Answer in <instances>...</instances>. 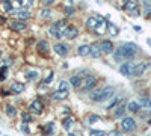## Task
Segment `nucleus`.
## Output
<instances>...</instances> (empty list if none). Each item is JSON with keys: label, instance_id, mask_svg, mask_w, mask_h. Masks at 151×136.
<instances>
[{"label": "nucleus", "instance_id": "c85d7f7f", "mask_svg": "<svg viewBox=\"0 0 151 136\" xmlns=\"http://www.w3.org/2000/svg\"><path fill=\"white\" fill-rule=\"evenodd\" d=\"M68 97V94H65V92H62V91H53V94H52V98L53 100H59V101H62V100H65V98Z\"/></svg>", "mask_w": 151, "mask_h": 136}, {"label": "nucleus", "instance_id": "4c0bfd02", "mask_svg": "<svg viewBox=\"0 0 151 136\" xmlns=\"http://www.w3.org/2000/svg\"><path fill=\"white\" fill-rule=\"evenodd\" d=\"M21 121L24 122V124H29V122L33 121V117H32L30 114H27V112H23V114H21Z\"/></svg>", "mask_w": 151, "mask_h": 136}, {"label": "nucleus", "instance_id": "c03bdc74", "mask_svg": "<svg viewBox=\"0 0 151 136\" xmlns=\"http://www.w3.org/2000/svg\"><path fill=\"white\" fill-rule=\"evenodd\" d=\"M53 77H55V73H53V71H50V73H48V76H47V77L44 79V83H45V85H48V83H52Z\"/></svg>", "mask_w": 151, "mask_h": 136}, {"label": "nucleus", "instance_id": "de8ad7c7", "mask_svg": "<svg viewBox=\"0 0 151 136\" xmlns=\"http://www.w3.org/2000/svg\"><path fill=\"white\" fill-rule=\"evenodd\" d=\"M107 136H122V135H121V132H119V130L113 129V130H110V132L107 133Z\"/></svg>", "mask_w": 151, "mask_h": 136}, {"label": "nucleus", "instance_id": "473e14b6", "mask_svg": "<svg viewBox=\"0 0 151 136\" xmlns=\"http://www.w3.org/2000/svg\"><path fill=\"white\" fill-rule=\"evenodd\" d=\"M26 79L27 80H38L40 79V73L35 70H27L26 71Z\"/></svg>", "mask_w": 151, "mask_h": 136}, {"label": "nucleus", "instance_id": "13d9d810", "mask_svg": "<svg viewBox=\"0 0 151 136\" xmlns=\"http://www.w3.org/2000/svg\"><path fill=\"white\" fill-rule=\"evenodd\" d=\"M127 136H133V135H127Z\"/></svg>", "mask_w": 151, "mask_h": 136}, {"label": "nucleus", "instance_id": "2f4dec72", "mask_svg": "<svg viewBox=\"0 0 151 136\" xmlns=\"http://www.w3.org/2000/svg\"><path fill=\"white\" fill-rule=\"evenodd\" d=\"M8 74H9V67L8 65L0 67V82H5L8 79Z\"/></svg>", "mask_w": 151, "mask_h": 136}, {"label": "nucleus", "instance_id": "0eeeda50", "mask_svg": "<svg viewBox=\"0 0 151 136\" xmlns=\"http://www.w3.org/2000/svg\"><path fill=\"white\" fill-rule=\"evenodd\" d=\"M77 35H79V29L76 27L74 24H68L65 27V30L62 32V36L67 40H74V38H77Z\"/></svg>", "mask_w": 151, "mask_h": 136}, {"label": "nucleus", "instance_id": "7c9ffc66", "mask_svg": "<svg viewBox=\"0 0 151 136\" xmlns=\"http://www.w3.org/2000/svg\"><path fill=\"white\" fill-rule=\"evenodd\" d=\"M5 112H6V115H8L9 118H15V117H17V109L12 106V104H6Z\"/></svg>", "mask_w": 151, "mask_h": 136}, {"label": "nucleus", "instance_id": "aec40b11", "mask_svg": "<svg viewBox=\"0 0 151 136\" xmlns=\"http://www.w3.org/2000/svg\"><path fill=\"white\" fill-rule=\"evenodd\" d=\"M98 21H100V18H98V17H88V18H86V21H85V24H86V27H88V29L94 30V29L97 27Z\"/></svg>", "mask_w": 151, "mask_h": 136}, {"label": "nucleus", "instance_id": "6e6d98bb", "mask_svg": "<svg viewBox=\"0 0 151 136\" xmlns=\"http://www.w3.org/2000/svg\"><path fill=\"white\" fill-rule=\"evenodd\" d=\"M68 136H76V135L74 133H68Z\"/></svg>", "mask_w": 151, "mask_h": 136}, {"label": "nucleus", "instance_id": "4d7b16f0", "mask_svg": "<svg viewBox=\"0 0 151 136\" xmlns=\"http://www.w3.org/2000/svg\"><path fill=\"white\" fill-rule=\"evenodd\" d=\"M3 136H9V135H3Z\"/></svg>", "mask_w": 151, "mask_h": 136}, {"label": "nucleus", "instance_id": "6ab92c4d", "mask_svg": "<svg viewBox=\"0 0 151 136\" xmlns=\"http://www.w3.org/2000/svg\"><path fill=\"white\" fill-rule=\"evenodd\" d=\"M89 52H91V48L88 44H82V45L77 47V55L82 56V58H88L89 56Z\"/></svg>", "mask_w": 151, "mask_h": 136}, {"label": "nucleus", "instance_id": "4be33fe9", "mask_svg": "<svg viewBox=\"0 0 151 136\" xmlns=\"http://www.w3.org/2000/svg\"><path fill=\"white\" fill-rule=\"evenodd\" d=\"M125 107L129 109V112H133V114H137V112H141V110H142L141 104L137 101H129V104H125Z\"/></svg>", "mask_w": 151, "mask_h": 136}, {"label": "nucleus", "instance_id": "6e6552de", "mask_svg": "<svg viewBox=\"0 0 151 136\" xmlns=\"http://www.w3.org/2000/svg\"><path fill=\"white\" fill-rule=\"evenodd\" d=\"M53 50L58 56H67L68 52H70V45L68 44H64V42H56L53 45Z\"/></svg>", "mask_w": 151, "mask_h": 136}, {"label": "nucleus", "instance_id": "bf43d9fd", "mask_svg": "<svg viewBox=\"0 0 151 136\" xmlns=\"http://www.w3.org/2000/svg\"><path fill=\"white\" fill-rule=\"evenodd\" d=\"M2 2H6V0H2Z\"/></svg>", "mask_w": 151, "mask_h": 136}, {"label": "nucleus", "instance_id": "a211bd4d", "mask_svg": "<svg viewBox=\"0 0 151 136\" xmlns=\"http://www.w3.org/2000/svg\"><path fill=\"white\" fill-rule=\"evenodd\" d=\"M36 50H38V53H41V55H45V53L48 52V42H47L45 40H41V41H38V44H36Z\"/></svg>", "mask_w": 151, "mask_h": 136}, {"label": "nucleus", "instance_id": "864d4df0", "mask_svg": "<svg viewBox=\"0 0 151 136\" xmlns=\"http://www.w3.org/2000/svg\"><path fill=\"white\" fill-rule=\"evenodd\" d=\"M35 3V0H29V5H33Z\"/></svg>", "mask_w": 151, "mask_h": 136}, {"label": "nucleus", "instance_id": "423d86ee", "mask_svg": "<svg viewBox=\"0 0 151 136\" xmlns=\"http://www.w3.org/2000/svg\"><path fill=\"white\" fill-rule=\"evenodd\" d=\"M115 91H116L115 86H112V85L101 88V97H100V103H103V101L109 100V98H112L113 95H115Z\"/></svg>", "mask_w": 151, "mask_h": 136}, {"label": "nucleus", "instance_id": "f3484780", "mask_svg": "<svg viewBox=\"0 0 151 136\" xmlns=\"http://www.w3.org/2000/svg\"><path fill=\"white\" fill-rule=\"evenodd\" d=\"M106 26H107V21L100 18V21H98V24H97V27L94 29V32H95L97 35H103V33H106Z\"/></svg>", "mask_w": 151, "mask_h": 136}, {"label": "nucleus", "instance_id": "a878e982", "mask_svg": "<svg viewBox=\"0 0 151 136\" xmlns=\"http://www.w3.org/2000/svg\"><path fill=\"white\" fill-rule=\"evenodd\" d=\"M125 101H127V100H125V98H113V100L106 106V110H110V109H113V107H116V106H119L121 103H125Z\"/></svg>", "mask_w": 151, "mask_h": 136}, {"label": "nucleus", "instance_id": "c756f323", "mask_svg": "<svg viewBox=\"0 0 151 136\" xmlns=\"http://www.w3.org/2000/svg\"><path fill=\"white\" fill-rule=\"evenodd\" d=\"M70 88H71L70 82H67V80H60L59 82V91L65 92V94H70Z\"/></svg>", "mask_w": 151, "mask_h": 136}, {"label": "nucleus", "instance_id": "72a5a7b5", "mask_svg": "<svg viewBox=\"0 0 151 136\" xmlns=\"http://www.w3.org/2000/svg\"><path fill=\"white\" fill-rule=\"evenodd\" d=\"M134 8H137V3H136V0H125V3H124V9L130 12L133 11Z\"/></svg>", "mask_w": 151, "mask_h": 136}, {"label": "nucleus", "instance_id": "cd10ccee", "mask_svg": "<svg viewBox=\"0 0 151 136\" xmlns=\"http://www.w3.org/2000/svg\"><path fill=\"white\" fill-rule=\"evenodd\" d=\"M48 33L53 36V38H56V40H59V38H62V32L55 26V24H52V26H50V29H48Z\"/></svg>", "mask_w": 151, "mask_h": 136}, {"label": "nucleus", "instance_id": "79ce46f5", "mask_svg": "<svg viewBox=\"0 0 151 136\" xmlns=\"http://www.w3.org/2000/svg\"><path fill=\"white\" fill-rule=\"evenodd\" d=\"M97 121H100V117L95 115V114H92V115L88 117V122H89V124H95Z\"/></svg>", "mask_w": 151, "mask_h": 136}, {"label": "nucleus", "instance_id": "3c124183", "mask_svg": "<svg viewBox=\"0 0 151 136\" xmlns=\"http://www.w3.org/2000/svg\"><path fill=\"white\" fill-rule=\"evenodd\" d=\"M133 29H134V30H137V32H141V30H142L139 26H133Z\"/></svg>", "mask_w": 151, "mask_h": 136}, {"label": "nucleus", "instance_id": "b1692460", "mask_svg": "<svg viewBox=\"0 0 151 136\" xmlns=\"http://www.w3.org/2000/svg\"><path fill=\"white\" fill-rule=\"evenodd\" d=\"M15 14H17V20H21V21H26V20L30 18V12L27 9H20Z\"/></svg>", "mask_w": 151, "mask_h": 136}, {"label": "nucleus", "instance_id": "49530a36", "mask_svg": "<svg viewBox=\"0 0 151 136\" xmlns=\"http://www.w3.org/2000/svg\"><path fill=\"white\" fill-rule=\"evenodd\" d=\"M12 3H14V6H15V8H23L24 0H12Z\"/></svg>", "mask_w": 151, "mask_h": 136}, {"label": "nucleus", "instance_id": "c9c22d12", "mask_svg": "<svg viewBox=\"0 0 151 136\" xmlns=\"http://www.w3.org/2000/svg\"><path fill=\"white\" fill-rule=\"evenodd\" d=\"M113 60L115 62H122V53H121V47H118L116 50H113Z\"/></svg>", "mask_w": 151, "mask_h": 136}, {"label": "nucleus", "instance_id": "a18cd8bd", "mask_svg": "<svg viewBox=\"0 0 151 136\" xmlns=\"http://www.w3.org/2000/svg\"><path fill=\"white\" fill-rule=\"evenodd\" d=\"M20 130H21L24 135H29V133H30V130H29V126H27V124H24V122H23V124L20 126Z\"/></svg>", "mask_w": 151, "mask_h": 136}, {"label": "nucleus", "instance_id": "39448f33", "mask_svg": "<svg viewBox=\"0 0 151 136\" xmlns=\"http://www.w3.org/2000/svg\"><path fill=\"white\" fill-rule=\"evenodd\" d=\"M8 27L12 32H23L27 29V23L26 21H21V20H11L8 23Z\"/></svg>", "mask_w": 151, "mask_h": 136}, {"label": "nucleus", "instance_id": "58836bf2", "mask_svg": "<svg viewBox=\"0 0 151 136\" xmlns=\"http://www.w3.org/2000/svg\"><path fill=\"white\" fill-rule=\"evenodd\" d=\"M40 15H41L42 18H50V17H52V11H50L48 8H42V9L40 11Z\"/></svg>", "mask_w": 151, "mask_h": 136}, {"label": "nucleus", "instance_id": "5701e85b", "mask_svg": "<svg viewBox=\"0 0 151 136\" xmlns=\"http://www.w3.org/2000/svg\"><path fill=\"white\" fill-rule=\"evenodd\" d=\"M141 107H145V109H151V98L147 97V95H139V101Z\"/></svg>", "mask_w": 151, "mask_h": 136}, {"label": "nucleus", "instance_id": "f03ea898", "mask_svg": "<svg viewBox=\"0 0 151 136\" xmlns=\"http://www.w3.org/2000/svg\"><path fill=\"white\" fill-rule=\"evenodd\" d=\"M97 83H98V80H97V77H94V76L85 77V79H83V85H82V91H83V92H91L92 89L97 88Z\"/></svg>", "mask_w": 151, "mask_h": 136}, {"label": "nucleus", "instance_id": "8fccbe9b", "mask_svg": "<svg viewBox=\"0 0 151 136\" xmlns=\"http://www.w3.org/2000/svg\"><path fill=\"white\" fill-rule=\"evenodd\" d=\"M56 0H44V6H52Z\"/></svg>", "mask_w": 151, "mask_h": 136}, {"label": "nucleus", "instance_id": "393cba45", "mask_svg": "<svg viewBox=\"0 0 151 136\" xmlns=\"http://www.w3.org/2000/svg\"><path fill=\"white\" fill-rule=\"evenodd\" d=\"M100 97H101V89H92L91 94H89V100L94 101V103H100Z\"/></svg>", "mask_w": 151, "mask_h": 136}, {"label": "nucleus", "instance_id": "a19ab883", "mask_svg": "<svg viewBox=\"0 0 151 136\" xmlns=\"http://www.w3.org/2000/svg\"><path fill=\"white\" fill-rule=\"evenodd\" d=\"M77 76H80V77H88V76H91V71L88 70V68H83V70H79V73H77Z\"/></svg>", "mask_w": 151, "mask_h": 136}, {"label": "nucleus", "instance_id": "e433bc0d", "mask_svg": "<svg viewBox=\"0 0 151 136\" xmlns=\"http://www.w3.org/2000/svg\"><path fill=\"white\" fill-rule=\"evenodd\" d=\"M62 126H64V129L68 132V130L73 127V118H71V117H67L64 121H62Z\"/></svg>", "mask_w": 151, "mask_h": 136}, {"label": "nucleus", "instance_id": "ddd939ff", "mask_svg": "<svg viewBox=\"0 0 151 136\" xmlns=\"http://www.w3.org/2000/svg\"><path fill=\"white\" fill-rule=\"evenodd\" d=\"M24 83H21V82H12L11 83V88H9V92L11 94H21V92H24Z\"/></svg>", "mask_w": 151, "mask_h": 136}, {"label": "nucleus", "instance_id": "9d476101", "mask_svg": "<svg viewBox=\"0 0 151 136\" xmlns=\"http://www.w3.org/2000/svg\"><path fill=\"white\" fill-rule=\"evenodd\" d=\"M100 47H101V53H104V55H110L115 50V45H113V42L110 40H103L100 42Z\"/></svg>", "mask_w": 151, "mask_h": 136}, {"label": "nucleus", "instance_id": "20e7f679", "mask_svg": "<svg viewBox=\"0 0 151 136\" xmlns=\"http://www.w3.org/2000/svg\"><path fill=\"white\" fill-rule=\"evenodd\" d=\"M133 71H134V64L130 62V60H125L119 67V73L124 77H133Z\"/></svg>", "mask_w": 151, "mask_h": 136}, {"label": "nucleus", "instance_id": "4468645a", "mask_svg": "<svg viewBox=\"0 0 151 136\" xmlns=\"http://www.w3.org/2000/svg\"><path fill=\"white\" fill-rule=\"evenodd\" d=\"M70 85L73 86V88H76V89H80L82 88V85H83V77H80V76H77V74H74L73 77H70Z\"/></svg>", "mask_w": 151, "mask_h": 136}, {"label": "nucleus", "instance_id": "603ef678", "mask_svg": "<svg viewBox=\"0 0 151 136\" xmlns=\"http://www.w3.org/2000/svg\"><path fill=\"white\" fill-rule=\"evenodd\" d=\"M147 42H148V45L151 47V38H148V40H147Z\"/></svg>", "mask_w": 151, "mask_h": 136}, {"label": "nucleus", "instance_id": "ea45409f", "mask_svg": "<svg viewBox=\"0 0 151 136\" xmlns=\"http://www.w3.org/2000/svg\"><path fill=\"white\" fill-rule=\"evenodd\" d=\"M89 133H91V136H106L104 130H97V129H91Z\"/></svg>", "mask_w": 151, "mask_h": 136}, {"label": "nucleus", "instance_id": "1a4fd4ad", "mask_svg": "<svg viewBox=\"0 0 151 136\" xmlns=\"http://www.w3.org/2000/svg\"><path fill=\"white\" fill-rule=\"evenodd\" d=\"M42 109H44V104H42V101L40 100V98H35V100L29 104V110L35 115H40L42 112Z\"/></svg>", "mask_w": 151, "mask_h": 136}, {"label": "nucleus", "instance_id": "dca6fc26", "mask_svg": "<svg viewBox=\"0 0 151 136\" xmlns=\"http://www.w3.org/2000/svg\"><path fill=\"white\" fill-rule=\"evenodd\" d=\"M125 112H127V107H125V103H121L119 106H116L115 112H113V118H122L125 117Z\"/></svg>", "mask_w": 151, "mask_h": 136}, {"label": "nucleus", "instance_id": "5fc2aeb1", "mask_svg": "<svg viewBox=\"0 0 151 136\" xmlns=\"http://www.w3.org/2000/svg\"><path fill=\"white\" fill-rule=\"evenodd\" d=\"M0 62H2V50H0Z\"/></svg>", "mask_w": 151, "mask_h": 136}, {"label": "nucleus", "instance_id": "9b49d317", "mask_svg": "<svg viewBox=\"0 0 151 136\" xmlns=\"http://www.w3.org/2000/svg\"><path fill=\"white\" fill-rule=\"evenodd\" d=\"M89 48H91V52H89V56L91 58H94V59H100L101 58V47H100V42H92L91 45H89Z\"/></svg>", "mask_w": 151, "mask_h": 136}, {"label": "nucleus", "instance_id": "f257e3e1", "mask_svg": "<svg viewBox=\"0 0 151 136\" xmlns=\"http://www.w3.org/2000/svg\"><path fill=\"white\" fill-rule=\"evenodd\" d=\"M119 47H121V53H122V59L124 60H132L136 56L137 50H139L134 42H125V44H122Z\"/></svg>", "mask_w": 151, "mask_h": 136}, {"label": "nucleus", "instance_id": "7ed1b4c3", "mask_svg": "<svg viewBox=\"0 0 151 136\" xmlns=\"http://www.w3.org/2000/svg\"><path fill=\"white\" fill-rule=\"evenodd\" d=\"M121 130L122 132H133L136 130V121L133 117H124L121 121Z\"/></svg>", "mask_w": 151, "mask_h": 136}, {"label": "nucleus", "instance_id": "2eb2a0df", "mask_svg": "<svg viewBox=\"0 0 151 136\" xmlns=\"http://www.w3.org/2000/svg\"><path fill=\"white\" fill-rule=\"evenodd\" d=\"M55 132H56V124H55L53 121L47 122V124L44 126V129H42V133H44L45 136H53Z\"/></svg>", "mask_w": 151, "mask_h": 136}, {"label": "nucleus", "instance_id": "412c9836", "mask_svg": "<svg viewBox=\"0 0 151 136\" xmlns=\"http://www.w3.org/2000/svg\"><path fill=\"white\" fill-rule=\"evenodd\" d=\"M106 32L110 35V36H116L118 33H119V29H118V26L116 24H113V23H110V21H107V26H106Z\"/></svg>", "mask_w": 151, "mask_h": 136}, {"label": "nucleus", "instance_id": "bb28decb", "mask_svg": "<svg viewBox=\"0 0 151 136\" xmlns=\"http://www.w3.org/2000/svg\"><path fill=\"white\" fill-rule=\"evenodd\" d=\"M14 3H12V0H6V2H3V11L8 12V14H14L15 9H14Z\"/></svg>", "mask_w": 151, "mask_h": 136}, {"label": "nucleus", "instance_id": "f704fd0d", "mask_svg": "<svg viewBox=\"0 0 151 136\" xmlns=\"http://www.w3.org/2000/svg\"><path fill=\"white\" fill-rule=\"evenodd\" d=\"M55 26H56V27H58V29H59L60 32H64V30H65V27L68 26V21H67L65 18H62V20H58V21L55 23Z\"/></svg>", "mask_w": 151, "mask_h": 136}, {"label": "nucleus", "instance_id": "09e8293b", "mask_svg": "<svg viewBox=\"0 0 151 136\" xmlns=\"http://www.w3.org/2000/svg\"><path fill=\"white\" fill-rule=\"evenodd\" d=\"M65 14H67V15H73V14H74V8H73V6H67V8H65Z\"/></svg>", "mask_w": 151, "mask_h": 136}, {"label": "nucleus", "instance_id": "37998d69", "mask_svg": "<svg viewBox=\"0 0 151 136\" xmlns=\"http://www.w3.org/2000/svg\"><path fill=\"white\" fill-rule=\"evenodd\" d=\"M141 12H142V11H141V8L137 6V8H134L133 11H130V12H129V15H130V17H139V15H141Z\"/></svg>", "mask_w": 151, "mask_h": 136}, {"label": "nucleus", "instance_id": "f8f14e48", "mask_svg": "<svg viewBox=\"0 0 151 136\" xmlns=\"http://www.w3.org/2000/svg\"><path fill=\"white\" fill-rule=\"evenodd\" d=\"M150 67V64L147 62H141V64H137L134 65V71H133V77H141L142 74L145 73V70Z\"/></svg>", "mask_w": 151, "mask_h": 136}]
</instances>
